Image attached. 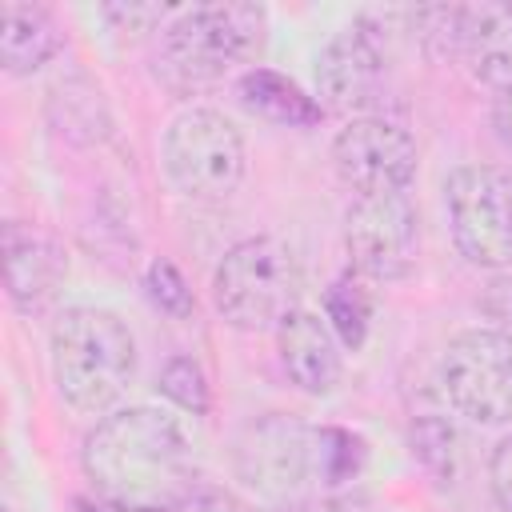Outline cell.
I'll return each instance as SVG.
<instances>
[{"mask_svg":"<svg viewBox=\"0 0 512 512\" xmlns=\"http://www.w3.org/2000/svg\"><path fill=\"white\" fill-rule=\"evenodd\" d=\"M80 464L96 496L160 512L188 492L192 448L176 416L152 404H128L108 412L84 436Z\"/></svg>","mask_w":512,"mask_h":512,"instance_id":"cell-1","label":"cell"},{"mask_svg":"<svg viewBox=\"0 0 512 512\" xmlns=\"http://www.w3.org/2000/svg\"><path fill=\"white\" fill-rule=\"evenodd\" d=\"M60 400L80 416H108L136 376V336L108 308H64L48 332Z\"/></svg>","mask_w":512,"mask_h":512,"instance_id":"cell-2","label":"cell"},{"mask_svg":"<svg viewBox=\"0 0 512 512\" xmlns=\"http://www.w3.org/2000/svg\"><path fill=\"white\" fill-rule=\"evenodd\" d=\"M268 12L260 4H196L160 32L156 76L188 96L220 84L236 64L252 60L264 44Z\"/></svg>","mask_w":512,"mask_h":512,"instance_id":"cell-3","label":"cell"},{"mask_svg":"<svg viewBox=\"0 0 512 512\" xmlns=\"http://www.w3.org/2000/svg\"><path fill=\"white\" fill-rule=\"evenodd\" d=\"M300 260L280 236H248L212 272V304L240 332L276 328L300 304Z\"/></svg>","mask_w":512,"mask_h":512,"instance_id":"cell-4","label":"cell"},{"mask_svg":"<svg viewBox=\"0 0 512 512\" xmlns=\"http://www.w3.org/2000/svg\"><path fill=\"white\" fill-rule=\"evenodd\" d=\"M236 480L264 504H300L316 484V424L288 412L248 420L232 440Z\"/></svg>","mask_w":512,"mask_h":512,"instance_id":"cell-5","label":"cell"},{"mask_svg":"<svg viewBox=\"0 0 512 512\" xmlns=\"http://www.w3.org/2000/svg\"><path fill=\"white\" fill-rule=\"evenodd\" d=\"M168 184L188 200H228L248 168L244 140L216 108H184L168 120L160 144Z\"/></svg>","mask_w":512,"mask_h":512,"instance_id":"cell-6","label":"cell"},{"mask_svg":"<svg viewBox=\"0 0 512 512\" xmlns=\"http://www.w3.org/2000/svg\"><path fill=\"white\" fill-rule=\"evenodd\" d=\"M440 392L472 424L512 420V336L500 328H464L440 352Z\"/></svg>","mask_w":512,"mask_h":512,"instance_id":"cell-7","label":"cell"},{"mask_svg":"<svg viewBox=\"0 0 512 512\" xmlns=\"http://www.w3.org/2000/svg\"><path fill=\"white\" fill-rule=\"evenodd\" d=\"M448 228L460 256L476 268L512 264V168L460 164L444 180Z\"/></svg>","mask_w":512,"mask_h":512,"instance_id":"cell-8","label":"cell"},{"mask_svg":"<svg viewBox=\"0 0 512 512\" xmlns=\"http://www.w3.org/2000/svg\"><path fill=\"white\" fill-rule=\"evenodd\" d=\"M332 164L356 196L404 192L416 176V140L388 116H352L332 140Z\"/></svg>","mask_w":512,"mask_h":512,"instance_id":"cell-9","label":"cell"},{"mask_svg":"<svg viewBox=\"0 0 512 512\" xmlns=\"http://www.w3.org/2000/svg\"><path fill=\"white\" fill-rule=\"evenodd\" d=\"M416 208L408 192L356 196L344 212V244L352 268L368 280H400L416 260Z\"/></svg>","mask_w":512,"mask_h":512,"instance_id":"cell-10","label":"cell"},{"mask_svg":"<svg viewBox=\"0 0 512 512\" xmlns=\"http://www.w3.org/2000/svg\"><path fill=\"white\" fill-rule=\"evenodd\" d=\"M384 80V52L376 40V28L368 20H356L340 28L316 56V100L320 108L356 112L364 108Z\"/></svg>","mask_w":512,"mask_h":512,"instance_id":"cell-11","label":"cell"},{"mask_svg":"<svg viewBox=\"0 0 512 512\" xmlns=\"http://www.w3.org/2000/svg\"><path fill=\"white\" fill-rule=\"evenodd\" d=\"M64 280H68L64 248L48 232L8 220L4 224V288L12 308L24 316L44 312L60 296Z\"/></svg>","mask_w":512,"mask_h":512,"instance_id":"cell-12","label":"cell"},{"mask_svg":"<svg viewBox=\"0 0 512 512\" xmlns=\"http://www.w3.org/2000/svg\"><path fill=\"white\" fill-rule=\"evenodd\" d=\"M276 352H280L284 376L308 396H328L344 376L340 340L320 312H308V308L288 312L276 324Z\"/></svg>","mask_w":512,"mask_h":512,"instance_id":"cell-13","label":"cell"},{"mask_svg":"<svg viewBox=\"0 0 512 512\" xmlns=\"http://www.w3.org/2000/svg\"><path fill=\"white\" fill-rule=\"evenodd\" d=\"M456 56L468 64L472 80L492 92L512 88V4H464Z\"/></svg>","mask_w":512,"mask_h":512,"instance_id":"cell-14","label":"cell"},{"mask_svg":"<svg viewBox=\"0 0 512 512\" xmlns=\"http://www.w3.org/2000/svg\"><path fill=\"white\" fill-rule=\"evenodd\" d=\"M64 48L56 16L40 4H4L0 8V64L8 76L40 72Z\"/></svg>","mask_w":512,"mask_h":512,"instance_id":"cell-15","label":"cell"},{"mask_svg":"<svg viewBox=\"0 0 512 512\" xmlns=\"http://www.w3.org/2000/svg\"><path fill=\"white\" fill-rule=\"evenodd\" d=\"M236 100L252 116L280 124V128H316L324 120V108L316 96H308L292 76L276 68H260V64L236 76Z\"/></svg>","mask_w":512,"mask_h":512,"instance_id":"cell-16","label":"cell"},{"mask_svg":"<svg viewBox=\"0 0 512 512\" xmlns=\"http://www.w3.org/2000/svg\"><path fill=\"white\" fill-rule=\"evenodd\" d=\"M324 320L336 332V340L344 348H364L368 328H372V292L364 288L360 272H344L328 284L324 292Z\"/></svg>","mask_w":512,"mask_h":512,"instance_id":"cell-17","label":"cell"},{"mask_svg":"<svg viewBox=\"0 0 512 512\" xmlns=\"http://www.w3.org/2000/svg\"><path fill=\"white\" fill-rule=\"evenodd\" d=\"M368 464V440L352 428L320 424L316 428V484L320 492H340L352 480H360Z\"/></svg>","mask_w":512,"mask_h":512,"instance_id":"cell-18","label":"cell"},{"mask_svg":"<svg viewBox=\"0 0 512 512\" xmlns=\"http://www.w3.org/2000/svg\"><path fill=\"white\" fill-rule=\"evenodd\" d=\"M408 448L436 484H452L460 476V432L448 416H416L408 424Z\"/></svg>","mask_w":512,"mask_h":512,"instance_id":"cell-19","label":"cell"},{"mask_svg":"<svg viewBox=\"0 0 512 512\" xmlns=\"http://www.w3.org/2000/svg\"><path fill=\"white\" fill-rule=\"evenodd\" d=\"M144 296H148V304H152L156 312H164V316H172V320H188V316L196 312V296H192L184 272H180L172 260H164V256H156V260L144 268Z\"/></svg>","mask_w":512,"mask_h":512,"instance_id":"cell-20","label":"cell"},{"mask_svg":"<svg viewBox=\"0 0 512 512\" xmlns=\"http://www.w3.org/2000/svg\"><path fill=\"white\" fill-rule=\"evenodd\" d=\"M160 392H164L176 408H184V412H192V416H204L208 404H212L208 376H204V368H200L196 356H172V360L160 368Z\"/></svg>","mask_w":512,"mask_h":512,"instance_id":"cell-21","label":"cell"},{"mask_svg":"<svg viewBox=\"0 0 512 512\" xmlns=\"http://www.w3.org/2000/svg\"><path fill=\"white\" fill-rule=\"evenodd\" d=\"M488 488L492 500L504 512H512V432H504L488 452Z\"/></svg>","mask_w":512,"mask_h":512,"instance_id":"cell-22","label":"cell"},{"mask_svg":"<svg viewBox=\"0 0 512 512\" xmlns=\"http://www.w3.org/2000/svg\"><path fill=\"white\" fill-rule=\"evenodd\" d=\"M100 16L112 20L116 32H148L156 20L168 16V8L164 4H104Z\"/></svg>","mask_w":512,"mask_h":512,"instance_id":"cell-23","label":"cell"},{"mask_svg":"<svg viewBox=\"0 0 512 512\" xmlns=\"http://www.w3.org/2000/svg\"><path fill=\"white\" fill-rule=\"evenodd\" d=\"M160 512H236V500L224 488H188Z\"/></svg>","mask_w":512,"mask_h":512,"instance_id":"cell-24","label":"cell"},{"mask_svg":"<svg viewBox=\"0 0 512 512\" xmlns=\"http://www.w3.org/2000/svg\"><path fill=\"white\" fill-rule=\"evenodd\" d=\"M492 128H496L500 144L512 152V88L496 92V100H492Z\"/></svg>","mask_w":512,"mask_h":512,"instance_id":"cell-25","label":"cell"},{"mask_svg":"<svg viewBox=\"0 0 512 512\" xmlns=\"http://www.w3.org/2000/svg\"><path fill=\"white\" fill-rule=\"evenodd\" d=\"M76 512H148V508H128V504H116V500H104V496H80Z\"/></svg>","mask_w":512,"mask_h":512,"instance_id":"cell-26","label":"cell"}]
</instances>
